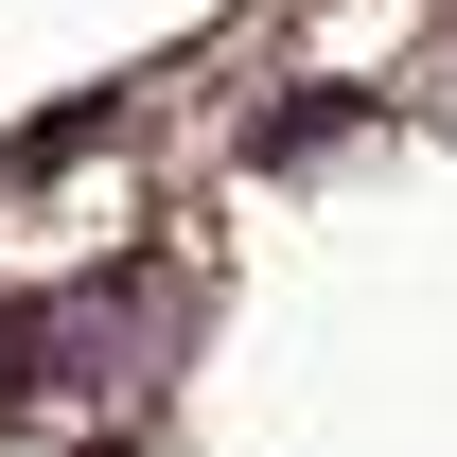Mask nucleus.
Here are the masks:
<instances>
[{
	"instance_id": "f257e3e1",
	"label": "nucleus",
	"mask_w": 457,
	"mask_h": 457,
	"mask_svg": "<svg viewBox=\"0 0 457 457\" xmlns=\"http://www.w3.org/2000/svg\"><path fill=\"white\" fill-rule=\"evenodd\" d=\"M352 123H370V106H352V88H282V106L246 123V159H335Z\"/></svg>"
}]
</instances>
